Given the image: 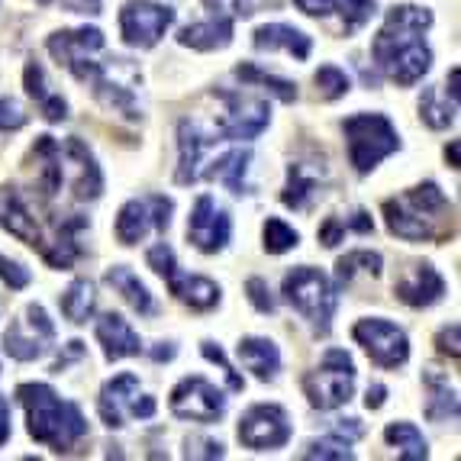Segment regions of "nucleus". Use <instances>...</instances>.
<instances>
[{
    "label": "nucleus",
    "instance_id": "1",
    "mask_svg": "<svg viewBox=\"0 0 461 461\" xmlns=\"http://www.w3.org/2000/svg\"><path fill=\"white\" fill-rule=\"evenodd\" d=\"M49 52L59 59V65L71 71L77 81L94 87V97L104 107L116 110V113L139 120V104H136V68L126 59H107L100 62L97 55L104 52V32L94 26H81V30H62L49 36Z\"/></svg>",
    "mask_w": 461,
    "mask_h": 461
},
{
    "label": "nucleus",
    "instance_id": "2",
    "mask_svg": "<svg viewBox=\"0 0 461 461\" xmlns=\"http://www.w3.org/2000/svg\"><path fill=\"white\" fill-rule=\"evenodd\" d=\"M429 26L432 14L426 7L397 4V7L387 10L384 30L377 32L375 42H371V55H375L377 68L384 71L391 81H397L400 87L416 85L429 71L432 52L423 39Z\"/></svg>",
    "mask_w": 461,
    "mask_h": 461
},
{
    "label": "nucleus",
    "instance_id": "3",
    "mask_svg": "<svg viewBox=\"0 0 461 461\" xmlns=\"http://www.w3.org/2000/svg\"><path fill=\"white\" fill-rule=\"evenodd\" d=\"M387 230L407 242H448L455 236V207L442 187L426 181L384 203Z\"/></svg>",
    "mask_w": 461,
    "mask_h": 461
},
{
    "label": "nucleus",
    "instance_id": "4",
    "mask_svg": "<svg viewBox=\"0 0 461 461\" xmlns=\"http://www.w3.org/2000/svg\"><path fill=\"white\" fill-rule=\"evenodd\" d=\"M16 397L30 420V436L52 452H71L87 436L85 413L71 400L59 397L49 384H20Z\"/></svg>",
    "mask_w": 461,
    "mask_h": 461
},
{
    "label": "nucleus",
    "instance_id": "5",
    "mask_svg": "<svg viewBox=\"0 0 461 461\" xmlns=\"http://www.w3.org/2000/svg\"><path fill=\"white\" fill-rule=\"evenodd\" d=\"M285 300L313 326L316 336H330L332 316H336L339 307V287L323 271L310 268V265L294 268L285 277Z\"/></svg>",
    "mask_w": 461,
    "mask_h": 461
},
{
    "label": "nucleus",
    "instance_id": "6",
    "mask_svg": "<svg viewBox=\"0 0 461 461\" xmlns=\"http://www.w3.org/2000/svg\"><path fill=\"white\" fill-rule=\"evenodd\" d=\"M348 142V162L355 165L358 175H368L377 165L384 162L387 155L400 149V136L393 123L384 113H355L342 123Z\"/></svg>",
    "mask_w": 461,
    "mask_h": 461
},
{
    "label": "nucleus",
    "instance_id": "7",
    "mask_svg": "<svg viewBox=\"0 0 461 461\" xmlns=\"http://www.w3.org/2000/svg\"><path fill=\"white\" fill-rule=\"evenodd\" d=\"M355 391V362L352 355L342 348H330L323 355L320 368H313L303 377V393H307L310 407L316 410H336L352 400Z\"/></svg>",
    "mask_w": 461,
    "mask_h": 461
},
{
    "label": "nucleus",
    "instance_id": "8",
    "mask_svg": "<svg viewBox=\"0 0 461 461\" xmlns=\"http://www.w3.org/2000/svg\"><path fill=\"white\" fill-rule=\"evenodd\" d=\"M146 262L155 275H162L168 281L171 294H175L181 303H187L191 310H213L220 303V285H213L210 277H197V275H185L177 268L175 252H171L168 242H158L146 252Z\"/></svg>",
    "mask_w": 461,
    "mask_h": 461
},
{
    "label": "nucleus",
    "instance_id": "9",
    "mask_svg": "<svg viewBox=\"0 0 461 461\" xmlns=\"http://www.w3.org/2000/svg\"><path fill=\"white\" fill-rule=\"evenodd\" d=\"M55 342V323L49 320L46 307L30 303L23 316H16L10 330L4 332V352L16 362H36L52 348Z\"/></svg>",
    "mask_w": 461,
    "mask_h": 461
},
{
    "label": "nucleus",
    "instance_id": "10",
    "mask_svg": "<svg viewBox=\"0 0 461 461\" xmlns=\"http://www.w3.org/2000/svg\"><path fill=\"white\" fill-rule=\"evenodd\" d=\"M171 213H175V200L165 197V194H149V197L130 200L116 216V239L123 246H136L149 232L168 230Z\"/></svg>",
    "mask_w": 461,
    "mask_h": 461
},
{
    "label": "nucleus",
    "instance_id": "11",
    "mask_svg": "<svg viewBox=\"0 0 461 461\" xmlns=\"http://www.w3.org/2000/svg\"><path fill=\"white\" fill-rule=\"evenodd\" d=\"M97 410L104 416V423L110 429H120L126 426V416H139V420H152L155 416V400L142 393L139 387V377L136 375H120L113 381L104 384L100 391V400H97Z\"/></svg>",
    "mask_w": 461,
    "mask_h": 461
},
{
    "label": "nucleus",
    "instance_id": "12",
    "mask_svg": "<svg viewBox=\"0 0 461 461\" xmlns=\"http://www.w3.org/2000/svg\"><path fill=\"white\" fill-rule=\"evenodd\" d=\"M352 336H355V342L368 352V358L377 368H400V365H407V358H410L407 332L400 330L397 323H391V320H381V316L358 320Z\"/></svg>",
    "mask_w": 461,
    "mask_h": 461
},
{
    "label": "nucleus",
    "instance_id": "13",
    "mask_svg": "<svg viewBox=\"0 0 461 461\" xmlns=\"http://www.w3.org/2000/svg\"><path fill=\"white\" fill-rule=\"evenodd\" d=\"M239 442L255 452H268L291 442V416L277 403H255L239 420Z\"/></svg>",
    "mask_w": 461,
    "mask_h": 461
},
{
    "label": "nucleus",
    "instance_id": "14",
    "mask_svg": "<svg viewBox=\"0 0 461 461\" xmlns=\"http://www.w3.org/2000/svg\"><path fill=\"white\" fill-rule=\"evenodd\" d=\"M216 97L223 100L226 110L216 123V136L220 139H255L258 132L268 130L271 123V110L268 100L249 97V94H236V91H216Z\"/></svg>",
    "mask_w": 461,
    "mask_h": 461
},
{
    "label": "nucleus",
    "instance_id": "15",
    "mask_svg": "<svg viewBox=\"0 0 461 461\" xmlns=\"http://www.w3.org/2000/svg\"><path fill=\"white\" fill-rule=\"evenodd\" d=\"M175 23V10L152 4V0H132L120 10V32L132 49H152Z\"/></svg>",
    "mask_w": 461,
    "mask_h": 461
},
{
    "label": "nucleus",
    "instance_id": "16",
    "mask_svg": "<svg viewBox=\"0 0 461 461\" xmlns=\"http://www.w3.org/2000/svg\"><path fill=\"white\" fill-rule=\"evenodd\" d=\"M171 413L191 423H216L226 413V397L203 377H185L171 391Z\"/></svg>",
    "mask_w": 461,
    "mask_h": 461
},
{
    "label": "nucleus",
    "instance_id": "17",
    "mask_svg": "<svg viewBox=\"0 0 461 461\" xmlns=\"http://www.w3.org/2000/svg\"><path fill=\"white\" fill-rule=\"evenodd\" d=\"M230 236H232V223L230 216H226V210L210 194H200L191 216H187V239L194 242V249L213 255L220 249H226Z\"/></svg>",
    "mask_w": 461,
    "mask_h": 461
},
{
    "label": "nucleus",
    "instance_id": "18",
    "mask_svg": "<svg viewBox=\"0 0 461 461\" xmlns=\"http://www.w3.org/2000/svg\"><path fill=\"white\" fill-rule=\"evenodd\" d=\"M62 158H65V181L71 177L77 200H97L104 191V175H100L97 162H94L91 149L81 139H65L62 142Z\"/></svg>",
    "mask_w": 461,
    "mask_h": 461
},
{
    "label": "nucleus",
    "instance_id": "19",
    "mask_svg": "<svg viewBox=\"0 0 461 461\" xmlns=\"http://www.w3.org/2000/svg\"><path fill=\"white\" fill-rule=\"evenodd\" d=\"M0 226H4L10 236L20 239V242L32 246L36 252H42V246H46V232L36 223V216L26 207V200L20 197L16 187H4V191H0Z\"/></svg>",
    "mask_w": 461,
    "mask_h": 461
},
{
    "label": "nucleus",
    "instance_id": "20",
    "mask_svg": "<svg viewBox=\"0 0 461 461\" xmlns=\"http://www.w3.org/2000/svg\"><path fill=\"white\" fill-rule=\"evenodd\" d=\"M393 294H397V300H403L407 307H416V310L432 307V303H438L442 294H446V281H442V275H438L429 262H420L393 285Z\"/></svg>",
    "mask_w": 461,
    "mask_h": 461
},
{
    "label": "nucleus",
    "instance_id": "21",
    "mask_svg": "<svg viewBox=\"0 0 461 461\" xmlns=\"http://www.w3.org/2000/svg\"><path fill=\"white\" fill-rule=\"evenodd\" d=\"M294 4H297L307 16H332L336 14L346 36L358 32L365 23H368L371 16L377 14L375 0H294Z\"/></svg>",
    "mask_w": 461,
    "mask_h": 461
},
{
    "label": "nucleus",
    "instance_id": "22",
    "mask_svg": "<svg viewBox=\"0 0 461 461\" xmlns=\"http://www.w3.org/2000/svg\"><path fill=\"white\" fill-rule=\"evenodd\" d=\"M94 332H97V342L104 346L107 362H120V358H132V355L142 352V339L120 313H104Z\"/></svg>",
    "mask_w": 461,
    "mask_h": 461
},
{
    "label": "nucleus",
    "instance_id": "23",
    "mask_svg": "<svg viewBox=\"0 0 461 461\" xmlns=\"http://www.w3.org/2000/svg\"><path fill=\"white\" fill-rule=\"evenodd\" d=\"M210 142H220L216 136H203L200 123L181 120L177 123V149H181V162H177V185H194L200 177V158L207 152Z\"/></svg>",
    "mask_w": 461,
    "mask_h": 461
},
{
    "label": "nucleus",
    "instance_id": "24",
    "mask_svg": "<svg viewBox=\"0 0 461 461\" xmlns=\"http://www.w3.org/2000/svg\"><path fill=\"white\" fill-rule=\"evenodd\" d=\"M177 42L197 52H213V49H226L232 42V16L213 14L203 23H191L181 30Z\"/></svg>",
    "mask_w": 461,
    "mask_h": 461
},
{
    "label": "nucleus",
    "instance_id": "25",
    "mask_svg": "<svg viewBox=\"0 0 461 461\" xmlns=\"http://www.w3.org/2000/svg\"><path fill=\"white\" fill-rule=\"evenodd\" d=\"M255 49H262V52H275V49H287V52L297 59V62H307L310 59V49H313V42H310V36H303L300 30H294V26L287 23H265L255 30Z\"/></svg>",
    "mask_w": 461,
    "mask_h": 461
},
{
    "label": "nucleus",
    "instance_id": "26",
    "mask_svg": "<svg viewBox=\"0 0 461 461\" xmlns=\"http://www.w3.org/2000/svg\"><path fill=\"white\" fill-rule=\"evenodd\" d=\"M23 85H26V94L39 104V113L46 116L49 123H62L65 116H68V104L62 100V94H55L52 85H49L46 71L39 62H30L23 71Z\"/></svg>",
    "mask_w": 461,
    "mask_h": 461
},
{
    "label": "nucleus",
    "instance_id": "27",
    "mask_svg": "<svg viewBox=\"0 0 461 461\" xmlns=\"http://www.w3.org/2000/svg\"><path fill=\"white\" fill-rule=\"evenodd\" d=\"M239 358L252 371L258 381H275L277 371H281V352L271 339H262V336H249L239 342Z\"/></svg>",
    "mask_w": 461,
    "mask_h": 461
},
{
    "label": "nucleus",
    "instance_id": "28",
    "mask_svg": "<svg viewBox=\"0 0 461 461\" xmlns=\"http://www.w3.org/2000/svg\"><path fill=\"white\" fill-rule=\"evenodd\" d=\"M249 162H252V152H249V149H232V152L220 155L203 175H207L210 181L226 185L236 197H242V194H249V185H246Z\"/></svg>",
    "mask_w": 461,
    "mask_h": 461
},
{
    "label": "nucleus",
    "instance_id": "29",
    "mask_svg": "<svg viewBox=\"0 0 461 461\" xmlns=\"http://www.w3.org/2000/svg\"><path fill=\"white\" fill-rule=\"evenodd\" d=\"M104 281H107V285L113 287V291L120 294V297H123L139 316L155 313V300H152V294H149V287L142 285V281H139L126 265H113V268L104 275Z\"/></svg>",
    "mask_w": 461,
    "mask_h": 461
},
{
    "label": "nucleus",
    "instance_id": "30",
    "mask_svg": "<svg viewBox=\"0 0 461 461\" xmlns=\"http://www.w3.org/2000/svg\"><path fill=\"white\" fill-rule=\"evenodd\" d=\"M316 191H320V177H316L303 162H294L291 168H287V185H285V194H281L285 207L307 210L310 200L316 197Z\"/></svg>",
    "mask_w": 461,
    "mask_h": 461
},
{
    "label": "nucleus",
    "instance_id": "31",
    "mask_svg": "<svg viewBox=\"0 0 461 461\" xmlns=\"http://www.w3.org/2000/svg\"><path fill=\"white\" fill-rule=\"evenodd\" d=\"M426 387H429V400H426V416L429 420H455L458 416V393L455 387H448V377L436 375V371H426Z\"/></svg>",
    "mask_w": 461,
    "mask_h": 461
},
{
    "label": "nucleus",
    "instance_id": "32",
    "mask_svg": "<svg viewBox=\"0 0 461 461\" xmlns=\"http://www.w3.org/2000/svg\"><path fill=\"white\" fill-rule=\"evenodd\" d=\"M59 307H62V313L68 316L71 323H87V320L94 316V307H97L94 285L87 281V277L71 281V287L62 294V300H59Z\"/></svg>",
    "mask_w": 461,
    "mask_h": 461
},
{
    "label": "nucleus",
    "instance_id": "33",
    "mask_svg": "<svg viewBox=\"0 0 461 461\" xmlns=\"http://www.w3.org/2000/svg\"><path fill=\"white\" fill-rule=\"evenodd\" d=\"M384 438L393 448H400V458L403 461H420L429 455V446H426L423 432L416 429L413 423H391L384 429Z\"/></svg>",
    "mask_w": 461,
    "mask_h": 461
},
{
    "label": "nucleus",
    "instance_id": "34",
    "mask_svg": "<svg viewBox=\"0 0 461 461\" xmlns=\"http://www.w3.org/2000/svg\"><path fill=\"white\" fill-rule=\"evenodd\" d=\"M384 268V258L377 252H348L346 258H339L336 265V285H352L355 275H371L377 277Z\"/></svg>",
    "mask_w": 461,
    "mask_h": 461
},
{
    "label": "nucleus",
    "instance_id": "35",
    "mask_svg": "<svg viewBox=\"0 0 461 461\" xmlns=\"http://www.w3.org/2000/svg\"><path fill=\"white\" fill-rule=\"evenodd\" d=\"M236 77H239V81H249V85L265 87V91H271L277 100H285V104L297 100V85H291V81H285V77L268 75V71H262L258 65H239Z\"/></svg>",
    "mask_w": 461,
    "mask_h": 461
},
{
    "label": "nucleus",
    "instance_id": "36",
    "mask_svg": "<svg viewBox=\"0 0 461 461\" xmlns=\"http://www.w3.org/2000/svg\"><path fill=\"white\" fill-rule=\"evenodd\" d=\"M262 236H265V249H268L271 255L291 252V249H297V242H300L297 230H291V226H287L285 220H277V216H271L268 223H265Z\"/></svg>",
    "mask_w": 461,
    "mask_h": 461
},
{
    "label": "nucleus",
    "instance_id": "37",
    "mask_svg": "<svg viewBox=\"0 0 461 461\" xmlns=\"http://www.w3.org/2000/svg\"><path fill=\"white\" fill-rule=\"evenodd\" d=\"M455 110H458V104H452V100H448V104H436V91H426L423 100H420V116H423L432 130H446V126H452Z\"/></svg>",
    "mask_w": 461,
    "mask_h": 461
},
{
    "label": "nucleus",
    "instance_id": "38",
    "mask_svg": "<svg viewBox=\"0 0 461 461\" xmlns=\"http://www.w3.org/2000/svg\"><path fill=\"white\" fill-rule=\"evenodd\" d=\"M348 75L336 65H323V68L316 71V91L323 94L326 100H339L348 94Z\"/></svg>",
    "mask_w": 461,
    "mask_h": 461
},
{
    "label": "nucleus",
    "instance_id": "39",
    "mask_svg": "<svg viewBox=\"0 0 461 461\" xmlns=\"http://www.w3.org/2000/svg\"><path fill=\"white\" fill-rule=\"evenodd\" d=\"M303 458H355L352 455V442L332 432L330 438H320L303 452Z\"/></svg>",
    "mask_w": 461,
    "mask_h": 461
},
{
    "label": "nucleus",
    "instance_id": "40",
    "mask_svg": "<svg viewBox=\"0 0 461 461\" xmlns=\"http://www.w3.org/2000/svg\"><path fill=\"white\" fill-rule=\"evenodd\" d=\"M200 352H203V358H207V362H213V365H220V368H223V375H226V381H230L232 391H242V387H246V381L236 375V368H232L230 358H226L223 348L216 346V342H203V346H200Z\"/></svg>",
    "mask_w": 461,
    "mask_h": 461
},
{
    "label": "nucleus",
    "instance_id": "41",
    "mask_svg": "<svg viewBox=\"0 0 461 461\" xmlns=\"http://www.w3.org/2000/svg\"><path fill=\"white\" fill-rule=\"evenodd\" d=\"M246 294H249V300H252V307L258 310V313H275L277 310V300L271 297L268 281H262V277H249Z\"/></svg>",
    "mask_w": 461,
    "mask_h": 461
},
{
    "label": "nucleus",
    "instance_id": "42",
    "mask_svg": "<svg viewBox=\"0 0 461 461\" xmlns=\"http://www.w3.org/2000/svg\"><path fill=\"white\" fill-rule=\"evenodd\" d=\"M0 281H4L10 291H23V287L30 285V271L20 262H10V258L0 255Z\"/></svg>",
    "mask_w": 461,
    "mask_h": 461
},
{
    "label": "nucleus",
    "instance_id": "43",
    "mask_svg": "<svg viewBox=\"0 0 461 461\" xmlns=\"http://www.w3.org/2000/svg\"><path fill=\"white\" fill-rule=\"evenodd\" d=\"M23 126H26L23 107L10 97L0 100V132H14V130H23Z\"/></svg>",
    "mask_w": 461,
    "mask_h": 461
},
{
    "label": "nucleus",
    "instance_id": "44",
    "mask_svg": "<svg viewBox=\"0 0 461 461\" xmlns=\"http://www.w3.org/2000/svg\"><path fill=\"white\" fill-rule=\"evenodd\" d=\"M187 458H223V446L213 438H187Z\"/></svg>",
    "mask_w": 461,
    "mask_h": 461
},
{
    "label": "nucleus",
    "instance_id": "45",
    "mask_svg": "<svg viewBox=\"0 0 461 461\" xmlns=\"http://www.w3.org/2000/svg\"><path fill=\"white\" fill-rule=\"evenodd\" d=\"M42 7H62L71 14H100V0H39Z\"/></svg>",
    "mask_w": 461,
    "mask_h": 461
},
{
    "label": "nucleus",
    "instance_id": "46",
    "mask_svg": "<svg viewBox=\"0 0 461 461\" xmlns=\"http://www.w3.org/2000/svg\"><path fill=\"white\" fill-rule=\"evenodd\" d=\"M210 7V14H223V16H249L252 10L246 7V0H203Z\"/></svg>",
    "mask_w": 461,
    "mask_h": 461
},
{
    "label": "nucleus",
    "instance_id": "47",
    "mask_svg": "<svg viewBox=\"0 0 461 461\" xmlns=\"http://www.w3.org/2000/svg\"><path fill=\"white\" fill-rule=\"evenodd\" d=\"M346 223H342V220H339V216H330V220H326L323 223V230H320V242H323L326 249H332V246H339V242H342V236H346Z\"/></svg>",
    "mask_w": 461,
    "mask_h": 461
},
{
    "label": "nucleus",
    "instance_id": "48",
    "mask_svg": "<svg viewBox=\"0 0 461 461\" xmlns=\"http://www.w3.org/2000/svg\"><path fill=\"white\" fill-rule=\"evenodd\" d=\"M332 432H336V436H342V438H348V442H355V438L365 436V426H362V420H336Z\"/></svg>",
    "mask_w": 461,
    "mask_h": 461
},
{
    "label": "nucleus",
    "instance_id": "49",
    "mask_svg": "<svg viewBox=\"0 0 461 461\" xmlns=\"http://www.w3.org/2000/svg\"><path fill=\"white\" fill-rule=\"evenodd\" d=\"M438 348L446 355H452V358H458V326H446V330L438 332Z\"/></svg>",
    "mask_w": 461,
    "mask_h": 461
},
{
    "label": "nucleus",
    "instance_id": "50",
    "mask_svg": "<svg viewBox=\"0 0 461 461\" xmlns=\"http://www.w3.org/2000/svg\"><path fill=\"white\" fill-rule=\"evenodd\" d=\"M77 358H85V342H77V339H75V342H68V352H65L62 358L55 362L52 371H65L71 362H77Z\"/></svg>",
    "mask_w": 461,
    "mask_h": 461
},
{
    "label": "nucleus",
    "instance_id": "51",
    "mask_svg": "<svg viewBox=\"0 0 461 461\" xmlns=\"http://www.w3.org/2000/svg\"><path fill=\"white\" fill-rule=\"evenodd\" d=\"M387 403V387L384 384H371L368 387V397H365V407L368 410H381Z\"/></svg>",
    "mask_w": 461,
    "mask_h": 461
},
{
    "label": "nucleus",
    "instance_id": "52",
    "mask_svg": "<svg viewBox=\"0 0 461 461\" xmlns=\"http://www.w3.org/2000/svg\"><path fill=\"white\" fill-rule=\"evenodd\" d=\"M10 438V400L0 397V446Z\"/></svg>",
    "mask_w": 461,
    "mask_h": 461
},
{
    "label": "nucleus",
    "instance_id": "53",
    "mask_svg": "<svg viewBox=\"0 0 461 461\" xmlns=\"http://www.w3.org/2000/svg\"><path fill=\"white\" fill-rule=\"evenodd\" d=\"M177 355V348L171 346V342H158V348H152V358L155 362H171Z\"/></svg>",
    "mask_w": 461,
    "mask_h": 461
},
{
    "label": "nucleus",
    "instance_id": "54",
    "mask_svg": "<svg viewBox=\"0 0 461 461\" xmlns=\"http://www.w3.org/2000/svg\"><path fill=\"white\" fill-rule=\"evenodd\" d=\"M452 168H458V142H452Z\"/></svg>",
    "mask_w": 461,
    "mask_h": 461
}]
</instances>
